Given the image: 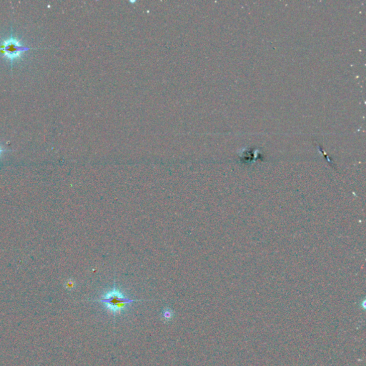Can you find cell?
<instances>
[{
    "label": "cell",
    "instance_id": "obj_3",
    "mask_svg": "<svg viewBox=\"0 0 366 366\" xmlns=\"http://www.w3.org/2000/svg\"><path fill=\"white\" fill-rule=\"evenodd\" d=\"M173 316V311H172L171 309H170V308H165V309L162 311V314H161V318H162V320H163L164 321H171Z\"/></svg>",
    "mask_w": 366,
    "mask_h": 366
},
{
    "label": "cell",
    "instance_id": "obj_4",
    "mask_svg": "<svg viewBox=\"0 0 366 366\" xmlns=\"http://www.w3.org/2000/svg\"><path fill=\"white\" fill-rule=\"evenodd\" d=\"M6 151L7 150H6V149L3 148V147H1V145H0V156L1 155V154H2L3 152H6Z\"/></svg>",
    "mask_w": 366,
    "mask_h": 366
},
{
    "label": "cell",
    "instance_id": "obj_2",
    "mask_svg": "<svg viewBox=\"0 0 366 366\" xmlns=\"http://www.w3.org/2000/svg\"><path fill=\"white\" fill-rule=\"evenodd\" d=\"M39 47H29L22 45L16 37L13 36L12 29L9 38L4 39L0 42V53L9 60L11 67L12 68L13 62L14 60L20 58L24 52Z\"/></svg>",
    "mask_w": 366,
    "mask_h": 366
},
{
    "label": "cell",
    "instance_id": "obj_1",
    "mask_svg": "<svg viewBox=\"0 0 366 366\" xmlns=\"http://www.w3.org/2000/svg\"><path fill=\"white\" fill-rule=\"evenodd\" d=\"M142 300L130 299V298H127L116 288V284H114V288L113 290L103 295L100 299L95 300L94 301L103 303L108 308V310L113 312L114 316L116 317L117 313L122 312L127 305H130L134 302L142 301Z\"/></svg>",
    "mask_w": 366,
    "mask_h": 366
}]
</instances>
